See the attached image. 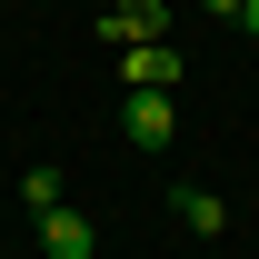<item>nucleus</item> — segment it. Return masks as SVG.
Listing matches in <instances>:
<instances>
[{
	"label": "nucleus",
	"instance_id": "nucleus-1",
	"mask_svg": "<svg viewBox=\"0 0 259 259\" xmlns=\"http://www.w3.org/2000/svg\"><path fill=\"white\" fill-rule=\"evenodd\" d=\"M100 40L130 50V40H169V0H110L100 10Z\"/></svg>",
	"mask_w": 259,
	"mask_h": 259
},
{
	"label": "nucleus",
	"instance_id": "nucleus-2",
	"mask_svg": "<svg viewBox=\"0 0 259 259\" xmlns=\"http://www.w3.org/2000/svg\"><path fill=\"white\" fill-rule=\"evenodd\" d=\"M180 70H190V60H180L169 40H130V50H120V80H130V90H180Z\"/></svg>",
	"mask_w": 259,
	"mask_h": 259
},
{
	"label": "nucleus",
	"instance_id": "nucleus-3",
	"mask_svg": "<svg viewBox=\"0 0 259 259\" xmlns=\"http://www.w3.org/2000/svg\"><path fill=\"white\" fill-rule=\"evenodd\" d=\"M120 130H130V150H169V130H180L169 120V90H130L120 100Z\"/></svg>",
	"mask_w": 259,
	"mask_h": 259
},
{
	"label": "nucleus",
	"instance_id": "nucleus-4",
	"mask_svg": "<svg viewBox=\"0 0 259 259\" xmlns=\"http://www.w3.org/2000/svg\"><path fill=\"white\" fill-rule=\"evenodd\" d=\"M40 249L50 259H100V229L80 220V209H40Z\"/></svg>",
	"mask_w": 259,
	"mask_h": 259
},
{
	"label": "nucleus",
	"instance_id": "nucleus-5",
	"mask_svg": "<svg viewBox=\"0 0 259 259\" xmlns=\"http://www.w3.org/2000/svg\"><path fill=\"white\" fill-rule=\"evenodd\" d=\"M169 209H180L190 239H220V229H229V199H209V190H169Z\"/></svg>",
	"mask_w": 259,
	"mask_h": 259
},
{
	"label": "nucleus",
	"instance_id": "nucleus-6",
	"mask_svg": "<svg viewBox=\"0 0 259 259\" xmlns=\"http://www.w3.org/2000/svg\"><path fill=\"white\" fill-rule=\"evenodd\" d=\"M60 190H70L60 169H50V160H30V180H20V209H60Z\"/></svg>",
	"mask_w": 259,
	"mask_h": 259
},
{
	"label": "nucleus",
	"instance_id": "nucleus-7",
	"mask_svg": "<svg viewBox=\"0 0 259 259\" xmlns=\"http://www.w3.org/2000/svg\"><path fill=\"white\" fill-rule=\"evenodd\" d=\"M199 10H209V20H239V0H199Z\"/></svg>",
	"mask_w": 259,
	"mask_h": 259
},
{
	"label": "nucleus",
	"instance_id": "nucleus-8",
	"mask_svg": "<svg viewBox=\"0 0 259 259\" xmlns=\"http://www.w3.org/2000/svg\"><path fill=\"white\" fill-rule=\"evenodd\" d=\"M239 30H249V40H259V0H239Z\"/></svg>",
	"mask_w": 259,
	"mask_h": 259
}]
</instances>
